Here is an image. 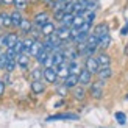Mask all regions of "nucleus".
<instances>
[{
    "mask_svg": "<svg viewBox=\"0 0 128 128\" xmlns=\"http://www.w3.org/2000/svg\"><path fill=\"white\" fill-rule=\"evenodd\" d=\"M33 25H34V24H33V22H30L28 19H24L19 28H20V31H22L24 34H28L30 31H31V28H33Z\"/></svg>",
    "mask_w": 128,
    "mask_h": 128,
    "instance_id": "15",
    "label": "nucleus"
},
{
    "mask_svg": "<svg viewBox=\"0 0 128 128\" xmlns=\"http://www.w3.org/2000/svg\"><path fill=\"white\" fill-rule=\"evenodd\" d=\"M2 3L6 5V6H8V5H14V0H2Z\"/></svg>",
    "mask_w": 128,
    "mask_h": 128,
    "instance_id": "34",
    "label": "nucleus"
},
{
    "mask_svg": "<svg viewBox=\"0 0 128 128\" xmlns=\"http://www.w3.org/2000/svg\"><path fill=\"white\" fill-rule=\"evenodd\" d=\"M44 78H46V81H48V83H55L56 78H58V72H56V69H53L52 66L46 67V69H44Z\"/></svg>",
    "mask_w": 128,
    "mask_h": 128,
    "instance_id": "3",
    "label": "nucleus"
},
{
    "mask_svg": "<svg viewBox=\"0 0 128 128\" xmlns=\"http://www.w3.org/2000/svg\"><path fill=\"white\" fill-rule=\"evenodd\" d=\"M11 20H12V27H20L24 17H22V14H20V11H19V10L11 12Z\"/></svg>",
    "mask_w": 128,
    "mask_h": 128,
    "instance_id": "12",
    "label": "nucleus"
},
{
    "mask_svg": "<svg viewBox=\"0 0 128 128\" xmlns=\"http://www.w3.org/2000/svg\"><path fill=\"white\" fill-rule=\"evenodd\" d=\"M91 76H92V74L89 72L88 69H83L81 72H80V75H78L80 84H89V83H91Z\"/></svg>",
    "mask_w": 128,
    "mask_h": 128,
    "instance_id": "11",
    "label": "nucleus"
},
{
    "mask_svg": "<svg viewBox=\"0 0 128 128\" xmlns=\"http://www.w3.org/2000/svg\"><path fill=\"white\" fill-rule=\"evenodd\" d=\"M6 62H8V56H6V53H0V69H5Z\"/></svg>",
    "mask_w": 128,
    "mask_h": 128,
    "instance_id": "31",
    "label": "nucleus"
},
{
    "mask_svg": "<svg viewBox=\"0 0 128 128\" xmlns=\"http://www.w3.org/2000/svg\"><path fill=\"white\" fill-rule=\"evenodd\" d=\"M5 94V81H0V97Z\"/></svg>",
    "mask_w": 128,
    "mask_h": 128,
    "instance_id": "33",
    "label": "nucleus"
},
{
    "mask_svg": "<svg viewBox=\"0 0 128 128\" xmlns=\"http://www.w3.org/2000/svg\"><path fill=\"white\" fill-rule=\"evenodd\" d=\"M83 24H84V16H83V14H75V16H74L72 27H74V28H80Z\"/></svg>",
    "mask_w": 128,
    "mask_h": 128,
    "instance_id": "21",
    "label": "nucleus"
},
{
    "mask_svg": "<svg viewBox=\"0 0 128 128\" xmlns=\"http://www.w3.org/2000/svg\"><path fill=\"white\" fill-rule=\"evenodd\" d=\"M92 33L100 39V38H103L105 34L110 33V27H108V24H98V25H95V28H94Z\"/></svg>",
    "mask_w": 128,
    "mask_h": 128,
    "instance_id": "7",
    "label": "nucleus"
},
{
    "mask_svg": "<svg viewBox=\"0 0 128 128\" xmlns=\"http://www.w3.org/2000/svg\"><path fill=\"white\" fill-rule=\"evenodd\" d=\"M61 119H78L75 114H58V116H50L47 120H61Z\"/></svg>",
    "mask_w": 128,
    "mask_h": 128,
    "instance_id": "24",
    "label": "nucleus"
},
{
    "mask_svg": "<svg viewBox=\"0 0 128 128\" xmlns=\"http://www.w3.org/2000/svg\"><path fill=\"white\" fill-rule=\"evenodd\" d=\"M42 50H44V44H42L41 41L34 39L33 46H31V48H30V55H31V56H38V55L42 52Z\"/></svg>",
    "mask_w": 128,
    "mask_h": 128,
    "instance_id": "9",
    "label": "nucleus"
},
{
    "mask_svg": "<svg viewBox=\"0 0 128 128\" xmlns=\"http://www.w3.org/2000/svg\"><path fill=\"white\" fill-rule=\"evenodd\" d=\"M110 42H111V36H110V33L108 34H105L103 38H100V42H98V48H108V46H110Z\"/></svg>",
    "mask_w": 128,
    "mask_h": 128,
    "instance_id": "22",
    "label": "nucleus"
},
{
    "mask_svg": "<svg viewBox=\"0 0 128 128\" xmlns=\"http://www.w3.org/2000/svg\"><path fill=\"white\" fill-rule=\"evenodd\" d=\"M27 5H28L27 0H14V6H16V10H19V11L27 10Z\"/></svg>",
    "mask_w": 128,
    "mask_h": 128,
    "instance_id": "25",
    "label": "nucleus"
},
{
    "mask_svg": "<svg viewBox=\"0 0 128 128\" xmlns=\"http://www.w3.org/2000/svg\"><path fill=\"white\" fill-rule=\"evenodd\" d=\"M126 33H128V22H126V24L124 25V27H122V30H120V34H124V36H125Z\"/></svg>",
    "mask_w": 128,
    "mask_h": 128,
    "instance_id": "32",
    "label": "nucleus"
},
{
    "mask_svg": "<svg viewBox=\"0 0 128 128\" xmlns=\"http://www.w3.org/2000/svg\"><path fill=\"white\" fill-rule=\"evenodd\" d=\"M46 22H48V14L46 11H42V12H38V14L34 16V19H33V24L34 25H38V27H42Z\"/></svg>",
    "mask_w": 128,
    "mask_h": 128,
    "instance_id": "8",
    "label": "nucleus"
},
{
    "mask_svg": "<svg viewBox=\"0 0 128 128\" xmlns=\"http://www.w3.org/2000/svg\"><path fill=\"white\" fill-rule=\"evenodd\" d=\"M16 64H17V61H16V60H8L5 70H6V72H12V70H14V67H16Z\"/></svg>",
    "mask_w": 128,
    "mask_h": 128,
    "instance_id": "28",
    "label": "nucleus"
},
{
    "mask_svg": "<svg viewBox=\"0 0 128 128\" xmlns=\"http://www.w3.org/2000/svg\"><path fill=\"white\" fill-rule=\"evenodd\" d=\"M17 41H19V38H17L16 33H8V34H5V36L0 38V44H3L6 48L14 47L16 44H17Z\"/></svg>",
    "mask_w": 128,
    "mask_h": 128,
    "instance_id": "1",
    "label": "nucleus"
},
{
    "mask_svg": "<svg viewBox=\"0 0 128 128\" xmlns=\"http://www.w3.org/2000/svg\"><path fill=\"white\" fill-rule=\"evenodd\" d=\"M70 33H72V27H66V25H61V27L56 30V34L61 41L70 39Z\"/></svg>",
    "mask_w": 128,
    "mask_h": 128,
    "instance_id": "6",
    "label": "nucleus"
},
{
    "mask_svg": "<svg viewBox=\"0 0 128 128\" xmlns=\"http://www.w3.org/2000/svg\"><path fill=\"white\" fill-rule=\"evenodd\" d=\"M31 76H33V80H41L44 76V70H39V69H34L33 72H31Z\"/></svg>",
    "mask_w": 128,
    "mask_h": 128,
    "instance_id": "29",
    "label": "nucleus"
},
{
    "mask_svg": "<svg viewBox=\"0 0 128 128\" xmlns=\"http://www.w3.org/2000/svg\"><path fill=\"white\" fill-rule=\"evenodd\" d=\"M72 22H74V14L72 12H66L64 17L61 19V24L66 25V27H72Z\"/></svg>",
    "mask_w": 128,
    "mask_h": 128,
    "instance_id": "23",
    "label": "nucleus"
},
{
    "mask_svg": "<svg viewBox=\"0 0 128 128\" xmlns=\"http://www.w3.org/2000/svg\"><path fill=\"white\" fill-rule=\"evenodd\" d=\"M116 120L120 124V125H125L126 124V116H125V112H116Z\"/></svg>",
    "mask_w": 128,
    "mask_h": 128,
    "instance_id": "27",
    "label": "nucleus"
},
{
    "mask_svg": "<svg viewBox=\"0 0 128 128\" xmlns=\"http://www.w3.org/2000/svg\"><path fill=\"white\" fill-rule=\"evenodd\" d=\"M0 19H2V25L5 28L12 27V20H11V14H6V12H2L0 14Z\"/></svg>",
    "mask_w": 128,
    "mask_h": 128,
    "instance_id": "20",
    "label": "nucleus"
},
{
    "mask_svg": "<svg viewBox=\"0 0 128 128\" xmlns=\"http://www.w3.org/2000/svg\"><path fill=\"white\" fill-rule=\"evenodd\" d=\"M97 61L100 64V67H108V66H110V62H111V58L106 53H102V55L97 56Z\"/></svg>",
    "mask_w": 128,
    "mask_h": 128,
    "instance_id": "18",
    "label": "nucleus"
},
{
    "mask_svg": "<svg viewBox=\"0 0 128 128\" xmlns=\"http://www.w3.org/2000/svg\"><path fill=\"white\" fill-rule=\"evenodd\" d=\"M111 75H112V70L110 69V66H108V67H102V69L98 70V78H100L102 81L108 80V78H110Z\"/></svg>",
    "mask_w": 128,
    "mask_h": 128,
    "instance_id": "17",
    "label": "nucleus"
},
{
    "mask_svg": "<svg viewBox=\"0 0 128 128\" xmlns=\"http://www.w3.org/2000/svg\"><path fill=\"white\" fill-rule=\"evenodd\" d=\"M86 69L89 70L91 74H98V70H100V64H98V61H97V58L95 56H88L86 58Z\"/></svg>",
    "mask_w": 128,
    "mask_h": 128,
    "instance_id": "2",
    "label": "nucleus"
},
{
    "mask_svg": "<svg viewBox=\"0 0 128 128\" xmlns=\"http://www.w3.org/2000/svg\"><path fill=\"white\" fill-rule=\"evenodd\" d=\"M91 95L94 98H102V95H103V81L94 83L91 86Z\"/></svg>",
    "mask_w": 128,
    "mask_h": 128,
    "instance_id": "5",
    "label": "nucleus"
},
{
    "mask_svg": "<svg viewBox=\"0 0 128 128\" xmlns=\"http://www.w3.org/2000/svg\"><path fill=\"white\" fill-rule=\"evenodd\" d=\"M80 83V78H78V75H75V74H69L66 78H64V88L66 89H70V88H75L76 84Z\"/></svg>",
    "mask_w": 128,
    "mask_h": 128,
    "instance_id": "4",
    "label": "nucleus"
},
{
    "mask_svg": "<svg viewBox=\"0 0 128 128\" xmlns=\"http://www.w3.org/2000/svg\"><path fill=\"white\" fill-rule=\"evenodd\" d=\"M42 2H46V3H53V0H42Z\"/></svg>",
    "mask_w": 128,
    "mask_h": 128,
    "instance_id": "35",
    "label": "nucleus"
},
{
    "mask_svg": "<svg viewBox=\"0 0 128 128\" xmlns=\"http://www.w3.org/2000/svg\"><path fill=\"white\" fill-rule=\"evenodd\" d=\"M81 66L78 62H76V60L75 61H70V64H69V72L70 74H75V75H80V72H81Z\"/></svg>",
    "mask_w": 128,
    "mask_h": 128,
    "instance_id": "19",
    "label": "nucleus"
},
{
    "mask_svg": "<svg viewBox=\"0 0 128 128\" xmlns=\"http://www.w3.org/2000/svg\"><path fill=\"white\" fill-rule=\"evenodd\" d=\"M0 5H3V3H2V0H0Z\"/></svg>",
    "mask_w": 128,
    "mask_h": 128,
    "instance_id": "37",
    "label": "nucleus"
},
{
    "mask_svg": "<svg viewBox=\"0 0 128 128\" xmlns=\"http://www.w3.org/2000/svg\"><path fill=\"white\" fill-rule=\"evenodd\" d=\"M14 50L17 52V55H19V53H24V52H25V47H24V41H17V44L14 46Z\"/></svg>",
    "mask_w": 128,
    "mask_h": 128,
    "instance_id": "30",
    "label": "nucleus"
},
{
    "mask_svg": "<svg viewBox=\"0 0 128 128\" xmlns=\"http://www.w3.org/2000/svg\"><path fill=\"white\" fill-rule=\"evenodd\" d=\"M56 72H58V76L66 78V76L70 74L69 72V64L67 62H62V64H60V66H56Z\"/></svg>",
    "mask_w": 128,
    "mask_h": 128,
    "instance_id": "14",
    "label": "nucleus"
},
{
    "mask_svg": "<svg viewBox=\"0 0 128 128\" xmlns=\"http://www.w3.org/2000/svg\"><path fill=\"white\" fill-rule=\"evenodd\" d=\"M0 27H3V25H2V19H0Z\"/></svg>",
    "mask_w": 128,
    "mask_h": 128,
    "instance_id": "36",
    "label": "nucleus"
},
{
    "mask_svg": "<svg viewBox=\"0 0 128 128\" xmlns=\"http://www.w3.org/2000/svg\"><path fill=\"white\" fill-rule=\"evenodd\" d=\"M44 89H46V86L42 84L41 80H34L33 83H31V91H33L34 94H42Z\"/></svg>",
    "mask_w": 128,
    "mask_h": 128,
    "instance_id": "16",
    "label": "nucleus"
},
{
    "mask_svg": "<svg viewBox=\"0 0 128 128\" xmlns=\"http://www.w3.org/2000/svg\"><path fill=\"white\" fill-rule=\"evenodd\" d=\"M84 89H83V86H80V88H76L75 91H74V95H75V98L76 100H83L84 98Z\"/></svg>",
    "mask_w": 128,
    "mask_h": 128,
    "instance_id": "26",
    "label": "nucleus"
},
{
    "mask_svg": "<svg viewBox=\"0 0 128 128\" xmlns=\"http://www.w3.org/2000/svg\"><path fill=\"white\" fill-rule=\"evenodd\" d=\"M16 61H17V64L20 67H27L28 66V62H30V55L28 53H19L17 55V58H16Z\"/></svg>",
    "mask_w": 128,
    "mask_h": 128,
    "instance_id": "13",
    "label": "nucleus"
},
{
    "mask_svg": "<svg viewBox=\"0 0 128 128\" xmlns=\"http://www.w3.org/2000/svg\"><path fill=\"white\" fill-rule=\"evenodd\" d=\"M55 24L53 22H46V24H44L42 25V27H41V34H44V36H48V34H52V33H55Z\"/></svg>",
    "mask_w": 128,
    "mask_h": 128,
    "instance_id": "10",
    "label": "nucleus"
}]
</instances>
